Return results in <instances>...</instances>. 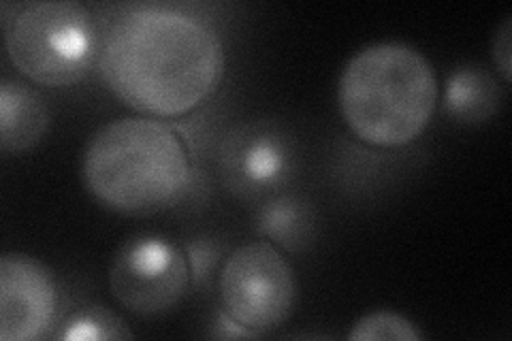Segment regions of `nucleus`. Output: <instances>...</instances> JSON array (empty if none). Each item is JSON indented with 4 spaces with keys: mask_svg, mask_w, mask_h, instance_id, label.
Wrapping results in <instances>:
<instances>
[{
    "mask_svg": "<svg viewBox=\"0 0 512 341\" xmlns=\"http://www.w3.org/2000/svg\"><path fill=\"white\" fill-rule=\"evenodd\" d=\"M218 286L222 310L256 335L278 329L297 303L295 271L271 241H250L233 250Z\"/></svg>",
    "mask_w": 512,
    "mask_h": 341,
    "instance_id": "nucleus-5",
    "label": "nucleus"
},
{
    "mask_svg": "<svg viewBox=\"0 0 512 341\" xmlns=\"http://www.w3.org/2000/svg\"><path fill=\"white\" fill-rule=\"evenodd\" d=\"M224 71L214 26L180 9L139 7L111 24L99 73L114 96L150 118H178L218 88Z\"/></svg>",
    "mask_w": 512,
    "mask_h": 341,
    "instance_id": "nucleus-1",
    "label": "nucleus"
},
{
    "mask_svg": "<svg viewBox=\"0 0 512 341\" xmlns=\"http://www.w3.org/2000/svg\"><path fill=\"white\" fill-rule=\"evenodd\" d=\"M50 116L41 96L22 81L0 84V148L26 152L43 139Z\"/></svg>",
    "mask_w": 512,
    "mask_h": 341,
    "instance_id": "nucleus-9",
    "label": "nucleus"
},
{
    "mask_svg": "<svg viewBox=\"0 0 512 341\" xmlns=\"http://www.w3.org/2000/svg\"><path fill=\"white\" fill-rule=\"evenodd\" d=\"M190 156L169 124L128 116L99 128L86 145L82 177L103 207L150 216L178 203L190 184Z\"/></svg>",
    "mask_w": 512,
    "mask_h": 341,
    "instance_id": "nucleus-2",
    "label": "nucleus"
},
{
    "mask_svg": "<svg viewBox=\"0 0 512 341\" xmlns=\"http://www.w3.org/2000/svg\"><path fill=\"white\" fill-rule=\"evenodd\" d=\"M62 341H103V339H133L124 320L99 305H88L69 316L58 333Z\"/></svg>",
    "mask_w": 512,
    "mask_h": 341,
    "instance_id": "nucleus-12",
    "label": "nucleus"
},
{
    "mask_svg": "<svg viewBox=\"0 0 512 341\" xmlns=\"http://www.w3.org/2000/svg\"><path fill=\"white\" fill-rule=\"evenodd\" d=\"M510 56H512V18H506L495 32L493 39V60L498 64V71L502 73L506 84H510L512 73H510Z\"/></svg>",
    "mask_w": 512,
    "mask_h": 341,
    "instance_id": "nucleus-15",
    "label": "nucleus"
},
{
    "mask_svg": "<svg viewBox=\"0 0 512 341\" xmlns=\"http://www.w3.org/2000/svg\"><path fill=\"white\" fill-rule=\"evenodd\" d=\"M192 273L186 250L154 233L124 241L109 269V290L131 314L165 316L188 295Z\"/></svg>",
    "mask_w": 512,
    "mask_h": 341,
    "instance_id": "nucleus-6",
    "label": "nucleus"
},
{
    "mask_svg": "<svg viewBox=\"0 0 512 341\" xmlns=\"http://www.w3.org/2000/svg\"><path fill=\"white\" fill-rule=\"evenodd\" d=\"M58 310L52 271L28 254L0 258V339L35 341L50 331Z\"/></svg>",
    "mask_w": 512,
    "mask_h": 341,
    "instance_id": "nucleus-8",
    "label": "nucleus"
},
{
    "mask_svg": "<svg viewBox=\"0 0 512 341\" xmlns=\"http://www.w3.org/2000/svg\"><path fill=\"white\" fill-rule=\"evenodd\" d=\"M293 169V141L274 122H248L222 141V180L242 197H259L280 188Z\"/></svg>",
    "mask_w": 512,
    "mask_h": 341,
    "instance_id": "nucleus-7",
    "label": "nucleus"
},
{
    "mask_svg": "<svg viewBox=\"0 0 512 341\" xmlns=\"http://www.w3.org/2000/svg\"><path fill=\"white\" fill-rule=\"evenodd\" d=\"M214 337H218V339H254L261 335H256L250 329L242 327V324L233 320L227 312L222 310L214 322Z\"/></svg>",
    "mask_w": 512,
    "mask_h": 341,
    "instance_id": "nucleus-16",
    "label": "nucleus"
},
{
    "mask_svg": "<svg viewBox=\"0 0 512 341\" xmlns=\"http://www.w3.org/2000/svg\"><path fill=\"white\" fill-rule=\"evenodd\" d=\"M314 211L297 197L269 199L256 216L259 231L280 248L299 252L314 239Z\"/></svg>",
    "mask_w": 512,
    "mask_h": 341,
    "instance_id": "nucleus-11",
    "label": "nucleus"
},
{
    "mask_svg": "<svg viewBox=\"0 0 512 341\" xmlns=\"http://www.w3.org/2000/svg\"><path fill=\"white\" fill-rule=\"evenodd\" d=\"M5 41L13 67L47 88L77 84L101 54L92 13L73 0L18 7L5 18Z\"/></svg>",
    "mask_w": 512,
    "mask_h": 341,
    "instance_id": "nucleus-4",
    "label": "nucleus"
},
{
    "mask_svg": "<svg viewBox=\"0 0 512 341\" xmlns=\"http://www.w3.org/2000/svg\"><path fill=\"white\" fill-rule=\"evenodd\" d=\"M338 103L350 133L374 148H402L427 128L438 103L431 62L406 43H374L340 77Z\"/></svg>",
    "mask_w": 512,
    "mask_h": 341,
    "instance_id": "nucleus-3",
    "label": "nucleus"
},
{
    "mask_svg": "<svg viewBox=\"0 0 512 341\" xmlns=\"http://www.w3.org/2000/svg\"><path fill=\"white\" fill-rule=\"evenodd\" d=\"M186 256H188V265L192 273V284L201 286L203 282H207V278H210V273L218 263L220 243H216L214 239H195L188 243Z\"/></svg>",
    "mask_w": 512,
    "mask_h": 341,
    "instance_id": "nucleus-14",
    "label": "nucleus"
},
{
    "mask_svg": "<svg viewBox=\"0 0 512 341\" xmlns=\"http://www.w3.org/2000/svg\"><path fill=\"white\" fill-rule=\"evenodd\" d=\"M350 341H421L423 333L395 312H372L355 322Z\"/></svg>",
    "mask_w": 512,
    "mask_h": 341,
    "instance_id": "nucleus-13",
    "label": "nucleus"
},
{
    "mask_svg": "<svg viewBox=\"0 0 512 341\" xmlns=\"http://www.w3.org/2000/svg\"><path fill=\"white\" fill-rule=\"evenodd\" d=\"M502 90L485 69L461 67L446 81L444 109L463 124H478L495 116Z\"/></svg>",
    "mask_w": 512,
    "mask_h": 341,
    "instance_id": "nucleus-10",
    "label": "nucleus"
}]
</instances>
